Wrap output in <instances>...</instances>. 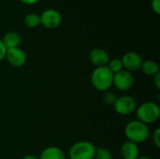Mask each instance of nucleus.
Instances as JSON below:
<instances>
[{"label": "nucleus", "mask_w": 160, "mask_h": 159, "mask_svg": "<svg viewBox=\"0 0 160 159\" xmlns=\"http://www.w3.org/2000/svg\"><path fill=\"white\" fill-rule=\"evenodd\" d=\"M113 73L106 67H95L90 76V82L92 86L99 92L109 91L112 86Z\"/></svg>", "instance_id": "f257e3e1"}, {"label": "nucleus", "mask_w": 160, "mask_h": 159, "mask_svg": "<svg viewBox=\"0 0 160 159\" xmlns=\"http://www.w3.org/2000/svg\"><path fill=\"white\" fill-rule=\"evenodd\" d=\"M125 136L128 141L134 143H142L150 137V129L147 125L139 120H131L125 127Z\"/></svg>", "instance_id": "f03ea898"}, {"label": "nucleus", "mask_w": 160, "mask_h": 159, "mask_svg": "<svg viewBox=\"0 0 160 159\" xmlns=\"http://www.w3.org/2000/svg\"><path fill=\"white\" fill-rule=\"evenodd\" d=\"M137 120L141 121L145 125L155 124L158 121L160 117V108L158 103L153 101H146L137 106L136 108Z\"/></svg>", "instance_id": "7ed1b4c3"}, {"label": "nucleus", "mask_w": 160, "mask_h": 159, "mask_svg": "<svg viewBox=\"0 0 160 159\" xmlns=\"http://www.w3.org/2000/svg\"><path fill=\"white\" fill-rule=\"evenodd\" d=\"M96 146L88 141H80L73 143L68 150L69 159H94Z\"/></svg>", "instance_id": "20e7f679"}, {"label": "nucleus", "mask_w": 160, "mask_h": 159, "mask_svg": "<svg viewBox=\"0 0 160 159\" xmlns=\"http://www.w3.org/2000/svg\"><path fill=\"white\" fill-rule=\"evenodd\" d=\"M137 108V102L135 98L131 96L124 95L121 97H117L114 104H113V109L114 111L120 114V115H129L133 113L136 111Z\"/></svg>", "instance_id": "39448f33"}, {"label": "nucleus", "mask_w": 160, "mask_h": 159, "mask_svg": "<svg viewBox=\"0 0 160 159\" xmlns=\"http://www.w3.org/2000/svg\"><path fill=\"white\" fill-rule=\"evenodd\" d=\"M40 24L47 29H55L62 22V15L55 8H47L41 12Z\"/></svg>", "instance_id": "423d86ee"}, {"label": "nucleus", "mask_w": 160, "mask_h": 159, "mask_svg": "<svg viewBox=\"0 0 160 159\" xmlns=\"http://www.w3.org/2000/svg\"><path fill=\"white\" fill-rule=\"evenodd\" d=\"M134 77L131 72L122 69L113 74L112 85L119 91H128L134 85Z\"/></svg>", "instance_id": "0eeeda50"}, {"label": "nucleus", "mask_w": 160, "mask_h": 159, "mask_svg": "<svg viewBox=\"0 0 160 159\" xmlns=\"http://www.w3.org/2000/svg\"><path fill=\"white\" fill-rule=\"evenodd\" d=\"M123 68L129 72H135L141 69L142 64V56L135 52H128L121 58Z\"/></svg>", "instance_id": "6e6552de"}, {"label": "nucleus", "mask_w": 160, "mask_h": 159, "mask_svg": "<svg viewBox=\"0 0 160 159\" xmlns=\"http://www.w3.org/2000/svg\"><path fill=\"white\" fill-rule=\"evenodd\" d=\"M5 59L11 67H21L26 63L27 56H26L25 52L20 47H18V48L7 50Z\"/></svg>", "instance_id": "1a4fd4ad"}, {"label": "nucleus", "mask_w": 160, "mask_h": 159, "mask_svg": "<svg viewBox=\"0 0 160 159\" xmlns=\"http://www.w3.org/2000/svg\"><path fill=\"white\" fill-rule=\"evenodd\" d=\"M110 60V55L104 49L95 48L89 52V61L96 67L108 66Z\"/></svg>", "instance_id": "9d476101"}, {"label": "nucleus", "mask_w": 160, "mask_h": 159, "mask_svg": "<svg viewBox=\"0 0 160 159\" xmlns=\"http://www.w3.org/2000/svg\"><path fill=\"white\" fill-rule=\"evenodd\" d=\"M120 154L123 159H137L140 157V147L137 143L126 141L120 147Z\"/></svg>", "instance_id": "9b49d317"}, {"label": "nucleus", "mask_w": 160, "mask_h": 159, "mask_svg": "<svg viewBox=\"0 0 160 159\" xmlns=\"http://www.w3.org/2000/svg\"><path fill=\"white\" fill-rule=\"evenodd\" d=\"M38 159H67V156L61 148L49 146L42 150Z\"/></svg>", "instance_id": "f8f14e48"}, {"label": "nucleus", "mask_w": 160, "mask_h": 159, "mask_svg": "<svg viewBox=\"0 0 160 159\" xmlns=\"http://www.w3.org/2000/svg\"><path fill=\"white\" fill-rule=\"evenodd\" d=\"M2 41L5 47L7 48V50H8V49H13V48H18L22 42V37L18 32L9 31L4 36V37L2 38Z\"/></svg>", "instance_id": "ddd939ff"}, {"label": "nucleus", "mask_w": 160, "mask_h": 159, "mask_svg": "<svg viewBox=\"0 0 160 159\" xmlns=\"http://www.w3.org/2000/svg\"><path fill=\"white\" fill-rule=\"evenodd\" d=\"M140 70H142V73L145 74L146 76L153 77L159 72V67L158 64L154 60H145L142 61Z\"/></svg>", "instance_id": "4468645a"}, {"label": "nucleus", "mask_w": 160, "mask_h": 159, "mask_svg": "<svg viewBox=\"0 0 160 159\" xmlns=\"http://www.w3.org/2000/svg\"><path fill=\"white\" fill-rule=\"evenodd\" d=\"M23 22L28 28H37L40 25V17L37 13H29L24 17Z\"/></svg>", "instance_id": "2eb2a0df"}, {"label": "nucleus", "mask_w": 160, "mask_h": 159, "mask_svg": "<svg viewBox=\"0 0 160 159\" xmlns=\"http://www.w3.org/2000/svg\"><path fill=\"white\" fill-rule=\"evenodd\" d=\"M94 159H112V155L111 151L105 147L96 148Z\"/></svg>", "instance_id": "dca6fc26"}, {"label": "nucleus", "mask_w": 160, "mask_h": 159, "mask_svg": "<svg viewBox=\"0 0 160 159\" xmlns=\"http://www.w3.org/2000/svg\"><path fill=\"white\" fill-rule=\"evenodd\" d=\"M107 67L110 68V70H111L113 74H115V73L121 71L122 69H124V68H123L122 61H121V59H119V58L111 59Z\"/></svg>", "instance_id": "f3484780"}, {"label": "nucleus", "mask_w": 160, "mask_h": 159, "mask_svg": "<svg viewBox=\"0 0 160 159\" xmlns=\"http://www.w3.org/2000/svg\"><path fill=\"white\" fill-rule=\"evenodd\" d=\"M102 98H103V101L106 105L113 106V104L117 98V96L115 95V93H113L112 91H106V92H104Z\"/></svg>", "instance_id": "a211bd4d"}, {"label": "nucleus", "mask_w": 160, "mask_h": 159, "mask_svg": "<svg viewBox=\"0 0 160 159\" xmlns=\"http://www.w3.org/2000/svg\"><path fill=\"white\" fill-rule=\"evenodd\" d=\"M152 140H153V142L155 144V146L159 149L160 148V128H156L154 131H153V134H152Z\"/></svg>", "instance_id": "6ab92c4d"}, {"label": "nucleus", "mask_w": 160, "mask_h": 159, "mask_svg": "<svg viewBox=\"0 0 160 159\" xmlns=\"http://www.w3.org/2000/svg\"><path fill=\"white\" fill-rule=\"evenodd\" d=\"M151 7L153 11L157 14H160V0H152L151 1Z\"/></svg>", "instance_id": "aec40b11"}, {"label": "nucleus", "mask_w": 160, "mask_h": 159, "mask_svg": "<svg viewBox=\"0 0 160 159\" xmlns=\"http://www.w3.org/2000/svg\"><path fill=\"white\" fill-rule=\"evenodd\" d=\"M6 52H7V48L5 47V45L2 41V38H0V62L3 59H5Z\"/></svg>", "instance_id": "412c9836"}, {"label": "nucleus", "mask_w": 160, "mask_h": 159, "mask_svg": "<svg viewBox=\"0 0 160 159\" xmlns=\"http://www.w3.org/2000/svg\"><path fill=\"white\" fill-rule=\"evenodd\" d=\"M153 83L155 85V87L159 90L160 89V72L157 73L155 76H153Z\"/></svg>", "instance_id": "4be33fe9"}, {"label": "nucleus", "mask_w": 160, "mask_h": 159, "mask_svg": "<svg viewBox=\"0 0 160 159\" xmlns=\"http://www.w3.org/2000/svg\"><path fill=\"white\" fill-rule=\"evenodd\" d=\"M21 3H22V4H24V5H28V6H30V5H35V4H37L39 0H19Z\"/></svg>", "instance_id": "5701e85b"}, {"label": "nucleus", "mask_w": 160, "mask_h": 159, "mask_svg": "<svg viewBox=\"0 0 160 159\" xmlns=\"http://www.w3.org/2000/svg\"><path fill=\"white\" fill-rule=\"evenodd\" d=\"M22 159H38V157H37L36 156H33V155H27V156L23 157Z\"/></svg>", "instance_id": "b1692460"}, {"label": "nucleus", "mask_w": 160, "mask_h": 159, "mask_svg": "<svg viewBox=\"0 0 160 159\" xmlns=\"http://www.w3.org/2000/svg\"><path fill=\"white\" fill-rule=\"evenodd\" d=\"M137 159H153L150 157H139Z\"/></svg>", "instance_id": "393cba45"}]
</instances>
